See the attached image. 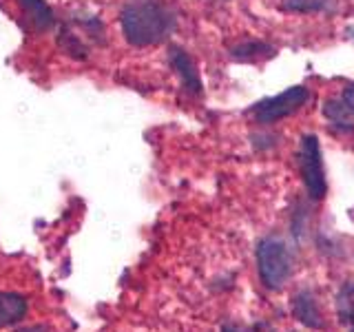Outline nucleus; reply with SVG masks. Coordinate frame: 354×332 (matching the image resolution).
Instances as JSON below:
<instances>
[{
	"label": "nucleus",
	"instance_id": "f257e3e1",
	"mask_svg": "<svg viewBox=\"0 0 354 332\" xmlns=\"http://www.w3.org/2000/svg\"><path fill=\"white\" fill-rule=\"evenodd\" d=\"M177 27V18L171 7L158 0L131 3L120 14L122 36L133 47H155L164 42Z\"/></svg>",
	"mask_w": 354,
	"mask_h": 332
},
{
	"label": "nucleus",
	"instance_id": "f03ea898",
	"mask_svg": "<svg viewBox=\"0 0 354 332\" xmlns=\"http://www.w3.org/2000/svg\"><path fill=\"white\" fill-rule=\"evenodd\" d=\"M257 266L261 282L277 290L281 288L292 270V257L288 252L286 241L279 237H266L257 248Z\"/></svg>",
	"mask_w": 354,
	"mask_h": 332
},
{
	"label": "nucleus",
	"instance_id": "7ed1b4c3",
	"mask_svg": "<svg viewBox=\"0 0 354 332\" xmlns=\"http://www.w3.org/2000/svg\"><path fill=\"white\" fill-rule=\"evenodd\" d=\"M310 102V89L299 84L290 86L281 91L279 95L261 100L259 104L252 107V118L259 122V124H274L288 116H295L299 109H304Z\"/></svg>",
	"mask_w": 354,
	"mask_h": 332
},
{
	"label": "nucleus",
	"instance_id": "20e7f679",
	"mask_svg": "<svg viewBox=\"0 0 354 332\" xmlns=\"http://www.w3.org/2000/svg\"><path fill=\"white\" fill-rule=\"evenodd\" d=\"M299 164H301V177L306 191L313 199H321L326 195V173H324V155L317 136L301 138V151H299Z\"/></svg>",
	"mask_w": 354,
	"mask_h": 332
},
{
	"label": "nucleus",
	"instance_id": "39448f33",
	"mask_svg": "<svg viewBox=\"0 0 354 332\" xmlns=\"http://www.w3.org/2000/svg\"><path fill=\"white\" fill-rule=\"evenodd\" d=\"M171 66L175 69V73L180 75V82L184 86V91L193 93V95L202 93V80H199V71H197L193 58L184 49H180V47L171 49Z\"/></svg>",
	"mask_w": 354,
	"mask_h": 332
},
{
	"label": "nucleus",
	"instance_id": "423d86ee",
	"mask_svg": "<svg viewBox=\"0 0 354 332\" xmlns=\"http://www.w3.org/2000/svg\"><path fill=\"white\" fill-rule=\"evenodd\" d=\"M27 315V299L18 293L0 290V328L14 326Z\"/></svg>",
	"mask_w": 354,
	"mask_h": 332
},
{
	"label": "nucleus",
	"instance_id": "0eeeda50",
	"mask_svg": "<svg viewBox=\"0 0 354 332\" xmlns=\"http://www.w3.org/2000/svg\"><path fill=\"white\" fill-rule=\"evenodd\" d=\"M324 116H326L328 124L332 129H337L341 133L354 131V116H352V111L346 107V102H343L341 98H330V100H326Z\"/></svg>",
	"mask_w": 354,
	"mask_h": 332
},
{
	"label": "nucleus",
	"instance_id": "6e6552de",
	"mask_svg": "<svg viewBox=\"0 0 354 332\" xmlns=\"http://www.w3.org/2000/svg\"><path fill=\"white\" fill-rule=\"evenodd\" d=\"M337 0H283V9L299 16H315L335 11Z\"/></svg>",
	"mask_w": 354,
	"mask_h": 332
},
{
	"label": "nucleus",
	"instance_id": "1a4fd4ad",
	"mask_svg": "<svg viewBox=\"0 0 354 332\" xmlns=\"http://www.w3.org/2000/svg\"><path fill=\"white\" fill-rule=\"evenodd\" d=\"M295 315H297L299 321H301V324H306L310 328H319L321 326V315H319V310H317L315 299L310 297V295L297 297V302H295Z\"/></svg>",
	"mask_w": 354,
	"mask_h": 332
},
{
	"label": "nucleus",
	"instance_id": "9d476101",
	"mask_svg": "<svg viewBox=\"0 0 354 332\" xmlns=\"http://www.w3.org/2000/svg\"><path fill=\"white\" fill-rule=\"evenodd\" d=\"M232 55L237 60H254V58H266V55H272L270 44L263 42H243L239 47L232 49Z\"/></svg>",
	"mask_w": 354,
	"mask_h": 332
},
{
	"label": "nucleus",
	"instance_id": "9b49d317",
	"mask_svg": "<svg viewBox=\"0 0 354 332\" xmlns=\"http://www.w3.org/2000/svg\"><path fill=\"white\" fill-rule=\"evenodd\" d=\"M339 308L341 315L346 319V324L354 330V286H348L343 295L339 297Z\"/></svg>",
	"mask_w": 354,
	"mask_h": 332
},
{
	"label": "nucleus",
	"instance_id": "f8f14e48",
	"mask_svg": "<svg viewBox=\"0 0 354 332\" xmlns=\"http://www.w3.org/2000/svg\"><path fill=\"white\" fill-rule=\"evenodd\" d=\"M339 98L343 100V102H346V107L352 111V116H354V82H350V84L343 86V91H341Z\"/></svg>",
	"mask_w": 354,
	"mask_h": 332
},
{
	"label": "nucleus",
	"instance_id": "ddd939ff",
	"mask_svg": "<svg viewBox=\"0 0 354 332\" xmlns=\"http://www.w3.org/2000/svg\"><path fill=\"white\" fill-rule=\"evenodd\" d=\"M224 332H270V328L263 324H257L254 328H224Z\"/></svg>",
	"mask_w": 354,
	"mask_h": 332
},
{
	"label": "nucleus",
	"instance_id": "4468645a",
	"mask_svg": "<svg viewBox=\"0 0 354 332\" xmlns=\"http://www.w3.org/2000/svg\"><path fill=\"white\" fill-rule=\"evenodd\" d=\"M350 36H352V40H354V27H350Z\"/></svg>",
	"mask_w": 354,
	"mask_h": 332
}]
</instances>
